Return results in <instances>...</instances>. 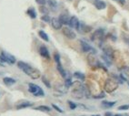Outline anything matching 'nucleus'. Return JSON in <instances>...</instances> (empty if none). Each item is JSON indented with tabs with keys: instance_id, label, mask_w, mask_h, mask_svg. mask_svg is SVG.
I'll return each mask as SVG.
<instances>
[{
	"instance_id": "37",
	"label": "nucleus",
	"mask_w": 129,
	"mask_h": 116,
	"mask_svg": "<svg viewBox=\"0 0 129 116\" xmlns=\"http://www.w3.org/2000/svg\"><path fill=\"white\" fill-rule=\"evenodd\" d=\"M113 116H123V115H121V114H116V115H113Z\"/></svg>"
},
{
	"instance_id": "13",
	"label": "nucleus",
	"mask_w": 129,
	"mask_h": 116,
	"mask_svg": "<svg viewBox=\"0 0 129 116\" xmlns=\"http://www.w3.org/2000/svg\"><path fill=\"white\" fill-rule=\"evenodd\" d=\"M59 20L61 21V23L64 24V25H68L69 23V18L67 16V15H66V14H62V15H60L59 16Z\"/></svg>"
},
{
	"instance_id": "34",
	"label": "nucleus",
	"mask_w": 129,
	"mask_h": 116,
	"mask_svg": "<svg viewBox=\"0 0 129 116\" xmlns=\"http://www.w3.org/2000/svg\"><path fill=\"white\" fill-rule=\"evenodd\" d=\"M114 1L118 2L120 5H125V4H126V0H114Z\"/></svg>"
},
{
	"instance_id": "1",
	"label": "nucleus",
	"mask_w": 129,
	"mask_h": 116,
	"mask_svg": "<svg viewBox=\"0 0 129 116\" xmlns=\"http://www.w3.org/2000/svg\"><path fill=\"white\" fill-rule=\"evenodd\" d=\"M17 67H18L20 70H22L24 71L27 76H29L33 80L39 79L40 76H41V72H40L38 70L35 69V68L31 67L30 65H28L27 63H26V62L18 61V62H17Z\"/></svg>"
},
{
	"instance_id": "18",
	"label": "nucleus",
	"mask_w": 129,
	"mask_h": 116,
	"mask_svg": "<svg viewBox=\"0 0 129 116\" xmlns=\"http://www.w3.org/2000/svg\"><path fill=\"white\" fill-rule=\"evenodd\" d=\"M26 13H27V15H28L31 18H37V13H36L34 8H29Z\"/></svg>"
},
{
	"instance_id": "29",
	"label": "nucleus",
	"mask_w": 129,
	"mask_h": 116,
	"mask_svg": "<svg viewBox=\"0 0 129 116\" xmlns=\"http://www.w3.org/2000/svg\"><path fill=\"white\" fill-rule=\"evenodd\" d=\"M129 109V105H121L118 107L119 111H127Z\"/></svg>"
},
{
	"instance_id": "23",
	"label": "nucleus",
	"mask_w": 129,
	"mask_h": 116,
	"mask_svg": "<svg viewBox=\"0 0 129 116\" xmlns=\"http://www.w3.org/2000/svg\"><path fill=\"white\" fill-rule=\"evenodd\" d=\"M48 4L52 8H55L56 6H57V3H56L55 0H48Z\"/></svg>"
},
{
	"instance_id": "8",
	"label": "nucleus",
	"mask_w": 129,
	"mask_h": 116,
	"mask_svg": "<svg viewBox=\"0 0 129 116\" xmlns=\"http://www.w3.org/2000/svg\"><path fill=\"white\" fill-rule=\"evenodd\" d=\"M80 44H81V48H82V50L84 51V52H93L94 54L95 53V48H93L91 46L88 44V43H86V41H84V40H80Z\"/></svg>"
},
{
	"instance_id": "39",
	"label": "nucleus",
	"mask_w": 129,
	"mask_h": 116,
	"mask_svg": "<svg viewBox=\"0 0 129 116\" xmlns=\"http://www.w3.org/2000/svg\"><path fill=\"white\" fill-rule=\"evenodd\" d=\"M93 116H100V115H93Z\"/></svg>"
},
{
	"instance_id": "16",
	"label": "nucleus",
	"mask_w": 129,
	"mask_h": 116,
	"mask_svg": "<svg viewBox=\"0 0 129 116\" xmlns=\"http://www.w3.org/2000/svg\"><path fill=\"white\" fill-rule=\"evenodd\" d=\"M116 104V102H107V100H104L102 102V106L105 108H111Z\"/></svg>"
},
{
	"instance_id": "28",
	"label": "nucleus",
	"mask_w": 129,
	"mask_h": 116,
	"mask_svg": "<svg viewBox=\"0 0 129 116\" xmlns=\"http://www.w3.org/2000/svg\"><path fill=\"white\" fill-rule=\"evenodd\" d=\"M54 58H55V60L56 62V64L60 63V56H59L58 53H55V55H54Z\"/></svg>"
},
{
	"instance_id": "26",
	"label": "nucleus",
	"mask_w": 129,
	"mask_h": 116,
	"mask_svg": "<svg viewBox=\"0 0 129 116\" xmlns=\"http://www.w3.org/2000/svg\"><path fill=\"white\" fill-rule=\"evenodd\" d=\"M72 83H73V82H72L71 79H70V78H68V79H66V80L65 85H66V88H69V87H70V86L72 85Z\"/></svg>"
},
{
	"instance_id": "20",
	"label": "nucleus",
	"mask_w": 129,
	"mask_h": 116,
	"mask_svg": "<svg viewBox=\"0 0 129 116\" xmlns=\"http://www.w3.org/2000/svg\"><path fill=\"white\" fill-rule=\"evenodd\" d=\"M102 58H103V60H105V62L107 64L108 66H110L111 64H112V58H111L110 57H108L107 55L103 54V55H102Z\"/></svg>"
},
{
	"instance_id": "24",
	"label": "nucleus",
	"mask_w": 129,
	"mask_h": 116,
	"mask_svg": "<svg viewBox=\"0 0 129 116\" xmlns=\"http://www.w3.org/2000/svg\"><path fill=\"white\" fill-rule=\"evenodd\" d=\"M122 71H123V73H124L127 78H129V67H124V68L122 69Z\"/></svg>"
},
{
	"instance_id": "35",
	"label": "nucleus",
	"mask_w": 129,
	"mask_h": 116,
	"mask_svg": "<svg viewBox=\"0 0 129 116\" xmlns=\"http://www.w3.org/2000/svg\"><path fill=\"white\" fill-rule=\"evenodd\" d=\"M40 11L43 12V13H47V10H46V8H40Z\"/></svg>"
},
{
	"instance_id": "6",
	"label": "nucleus",
	"mask_w": 129,
	"mask_h": 116,
	"mask_svg": "<svg viewBox=\"0 0 129 116\" xmlns=\"http://www.w3.org/2000/svg\"><path fill=\"white\" fill-rule=\"evenodd\" d=\"M62 32H63V34L65 35L67 38H69V40H75V38H77L76 33H75L71 28H67V26L63 28H62Z\"/></svg>"
},
{
	"instance_id": "31",
	"label": "nucleus",
	"mask_w": 129,
	"mask_h": 116,
	"mask_svg": "<svg viewBox=\"0 0 129 116\" xmlns=\"http://www.w3.org/2000/svg\"><path fill=\"white\" fill-rule=\"evenodd\" d=\"M52 107H53L54 109H55V110H56V111H57L58 112H63V110H61V109L59 108L58 106L55 105V104H52Z\"/></svg>"
},
{
	"instance_id": "38",
	"label": "nucleus",
	"mask_w": 129,
	"mask_h": 116,
	"mask_svg": "<svg viewBox=\"0 0 129 116\" xmlns=\"http://www.w3.org/2000/svg\"><path fill=\"white\" fill-rule=\"evenodd\" d=\"M0 66H3V65H2V63H0Z\"/></svg>"
},
{
	"instance_id": "27",
	"label": "nucleus",
	"mask_w": 129,
	"mask_h": 116,
	"mask_svg": "<svg viewBox=\"0 0 129 116\" xmlns=\"http://www.w3.org/2000/svg\"><path fill=\"white\" fill-rule=\"evenodd\" d=\"M41 20H43V21L45 22H49L50 21V18L47 15H44L43 16H41Z\"/></svg>"
},
{
	"instance_id": "7",
	"label": "nucleus",
	"mask_w": 129,
	"mask_h": 116,
	"mask_svg": "<svg viewBox=\"0 0 129 116\" xmlns=\"http://www.w3.org/2000/svg\"><path fill=\"white\" fill-rule=\"evenodd\" d=\"M1 56H2L5 62H7L9 64H14L16 63V58L13 55H11L9 53L5 52V51H2L1 52Z\"/></svg>"
},
{
	"instance_id": "15",
	"label": "nucleus",
	"mask_w": 129,
	"mask_h": 116,
	"mask_svg": "<svg viewBox=\"0 0 129 116\" xmlns=\"http://www.w3.org/2000/svg\"><path fill=\"white\" fill-rule=\"evenodd\" d=\"M3 82H4V83H5V85L11 86V85L16 83V80L12 79V78H9V77H5V78L3 79Z\"/></svg>"
},
{
	"instance_id": "9",
	"label": "nucleus",
	"mask_w": 129,
	"mask_h": 116,
	"mask_svg": "<svg viewBox=\"0 0 129 116\" xmlns=\"http://www.w3.org/2000/svg\"><path fill=\"white\" fill-rule=\"evenodd\" d=\"M68 25L71 26L72 28L77 29L79 30V28H80V23H79V20L77 16H71L70 19H69V23Z\"/></svg>"
},
{
	"instance_id": "2",
	"label": "nucleus",
	"mask_w": 129,
	"mask_h": 116,
	"mask_svg": "<svg viewBox=\"0 0 129 116\" xmlns=\"http://www.w3.org/2000/svg\"><path fill=\"white\" fill-rule=\"evenodd\" d=\"M118 87V82L113 79H108L105 83V90L107 92H113Z\"/></svg>"
},
{
	"instance_id": "40",
	"label": "nucleus",
	"mask_w": 129,
	"mask_h": 116,
	"mask_svg": "<svg viewBox=\"0 0 129 116\" xmlns=\"http://www.w3.org/2000/svg\"><path fill=\"white\" fill-rule=\"evenodd\" d=\"M127 42H128V45H129V40H128V41H127Z\"/></svg>"
},
{
	"instance_id": "5",
	"label": "nucleus",
	"mask_w": 129,
	"mask_h": 116,
	"mask_svg": "<svg viewBox=\"0 0 129 116\" xmlns=\"http://www.w3.org/2000/svg\"><path fill=\"white\" fill-rule=\"evenodd\" d=\"M87 61H88V64L90 66L92 67H100L101 63L98 61V60L95 57L94 53H91L89 55L87 56Z\"/></svg>"
},
{
	"instance_id": "32",
	"label": "nucleus",
	"mask_w": 129,
	"mask_h": 116,
	"mask_svg": "<svg viewBox=\"0 0 129 116\" xmlns=\"http://www.w3.org/2000/svg\"><path fill=\"white\" fill-rule=\"evenodd\" d=\"M36 2L38 4V5H42V6H44L46 3V1L45 0H36Z\"/></svg>"
},
{
	"instance_id": "30",
	"label": "nucleus",
	"mask_w": 129,
	"mask_h": 116,
	"mask_svg": "<svg viewBox=\"0 0 129 116\" xmlns=\"http://www.w3.org/2000/svg\"><path fill=\"white\" fill-rule=\"evenodd\" d=\"M68 104H69V106H70V108H71L72 110H74V109L77 108V105H76V104H75L74 102H70V100H68Z\"/></svg>"
},
{
	"instance_id": "21",
	"label": "nucleus",
	"mask_w": 129,
	"mask_h": 116,
	"mask_svg": "<svg viewBox=\"0 0 129 116\" xmlns=\"http://www.w3.org/2000/svg\"><path fill=\"white\" fill-rule=\"evenodd\" d=\"M57 70H58V71L60 72L61 75H62V77L66 78V71H65V70L63 69V67H62L61 63H58L57 64Z\"/></svg>"
},
{
	"instance_id": "33",
	"label": "nucleus",
	"mask_w": 129,
	"mask_h": 116,
	"mask_svg": "<svg viewBox=\"0 0 129 116\" xmlns=\"http://www.w3.org/2000/svg\"><path fill=\"white\" fill-rule=\"evenodd\" d=\"M104 97H105V93H101V94H99L98 96H94L95 99H101V98H104Z\"/></svg>"
},
{
	"instance_id": "14",
	"label": "nucleus",
	"mask_w": 129,
	"mask_h": 116,
	"mask_svg": "<svg viewBox=\"0 0 129 116\" xmlns=\"http://www.w3.org/2000/svg\"><path fill=\"white\" fill-rule=\"evenodd\" d=\"M32 105H33V103L30 102H23L18 103L16 107V109H23V108L30 107V106H32Z\"/></svg>"
},
{
	"instance_id": "22",
	"label": "nucleus",
	"mask_w": 129,
	"mask_h": 116,
	"mask_svg": "<svg viewBox=\"0 0 129 116\" xmlns=\"http://www.w3.org/2000/svg\"><path fill=\"white\" fill-rule=\"evenodd\" d=\"M74 77H76L77 79L81 80H85V75L83 73H81V72H75Z\"/></svg>"
},
{
	"instance_id": "17",
	"label": "nucleus",
	"mask_w": 129,
	"mask_h": 116,
	"mask_svg": "<svg viewBox=\"0 0 129 116\" xmlns=\"http://www.w3.org/2000/svg\"><path fill=\"white\" fill-rule=\"evenodd\" d=\"M38 34H39L40 38H41L42 40H45V41H46V42H47L48 40H49L47 34H46V33H45V31H43V30H39V31H38Z\"/></svg>"
},
{
	"instance_id": "12",
	"label": "nucleus",
	"mask_w": 129,
	"mask_h": 116,
	"mask_svg": "<svg viewBox=\"0 0 129 116\" xmlns=\"http://www.w3.org/2000/svg\"><path fill=\"white\" fill-rule=\"evenodd\" d=\"M94 5L97 9L101 10V9H105L106 8V4L102 0H94Z\"/></svg>"
},
{
	"instance_id": "3",
	"label": "nucleus",
	"mask_w": 129,
	"mask_h": 116,
	"mask_svg": "<svg viewBox=\"0 0 129 116\" xmlns=\"http://www.w3.org/2000/svg\"><path fill=\"white\" fill-rule=\"evenodd\" d=\"M104 38V30L102 28L96 29L94 33H93L92 37H91V40L94 42L97 43L98 45L100 46V44L102 43V40Z\"/></svg>"
},
{
	"instance_id": "25",
	"label": "nucleus",
	"mask_w": 129,
	"mask_h": 116,
	"mask_svg": "<svg viewBox=\"0 0 129 116\" xmlns=\"http://www.w3.org/2000/svg\"><path fill=\"white\" fill-rule=\"evenodd\" d=\"M42 80H43V82H44V84H45L47 88H50L51 87L50 83H49V82H48L47 80H46V78H45V77H42Z\"/></svg>"
},
{
	"instance_id": "36",
	"label": "nucleus",
	"mask_w": 129,
	"mask_h": 116,
	"mask_svg": "<svg viewBox=\"0 0 129 116\" xmlns=\"http://www.w3.org/2000/svg\"><path fill=\"white\" fill-rule=\"evenodd\" d=\"M105 116H113V114H111V112H106V114H105Z\"/></svg>"
},
{
	"instance_id": "19",
	"label": "nucleus",
	"mask_w": 129,
	"mask_h": 116,
	"mask_svg": "<svg viewBox=\"0 0 129 116\" xmlns=\"http://www.w3.org/2000/svg\"><path fill=\"white\" fill-rule=\"evenodd\" d=\"M36 110H37V111H42V112H50L51 111L50 107L45 106V105L38 106V107H37V108H36Z\"/></svg>"
},
{
	"instance_id": "11",
	"label": "nucleus",
	"mask_w": 129,
	"mask_h": 116,
	"mask_svg": "<svg viewBox=\"0 0 129 116\" xmlns=\"http://www.w3.org/2000/svg\"><path fill=\"white\" fill-rule=\"evenodd\" d=\"M39 53L40 55L44 57L45 58H50V55H49V52H48V50L45 46H41L39 48Z\"/></svg>"
},
{
	"instance_id": "10",
	"label": "nucleus",
	"mask_w": 129,
	"mask_h": 116,
	"mask_svg": "<svg viewBox=\"0 0 129 116\" xmlns=\"http://www.w3.org/2000/svg\"><path fill=\"white\" fill-rule=\"evenodd\" d=\"M51 25L55 29L58 30V29L62 28V25L63 24L61 23V21L59 20V18H54L51 19Z\"/></svg>"
},
{
	"instance_id": "4",
	"label": "nucleus",
	"mask_w": 129,
	"mask_h": 116,
	"mask_svg": "<svg viewBox=\"0 0 129 116\" xmlns=\"http://www.w3.org/2000/svg\"><path fill=\"white\" fill-rule=\"evenodd\" d=\"M28 86H29L28 92L33 93L35 96H44V95H45L43 90L39 86H37V85L34 84V83H29Z\"/></svg>"
}]
</instances>
